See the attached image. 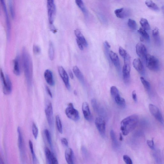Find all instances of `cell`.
<instances>
[{
    "label": "cell",
    "instance_id": "cell-36",
    "mask_svg": "<svg viewBox=\"0 0 164 164\" xmlns=\"http://www.w3.org/2000/svg\"><path fill=\"white\" fill-rule=\"evenodd\" d=\"M29 143L30 151L32 154L33 162L34 163H35L37 161V159L33 149V143L30 140L29 141Z\"/></svg>",
    "mask_w": 164,
    "mask_h": 164
},
{
    "label": "cell",
    "instance_id": "cell-34",
    "mask_svg": "<svg viewBox=\"0 0 164 164\" xmlns=\"http://www.w3.org/2000/svg\"><path fill=\"white\" fill-rule=\"evenodd\" d=\"M140 80L145 89L147 91H149L151 88L150 83L145 80L143 77H140Z\"/></svg>",
    "mask_w": 164,
    "mask_h": 164
},
{
    "label": "cell",
    "instance_id": "cell-20",
    "mask_svg": "<svg viewBox=\"0 0 164 164\" xmlns=\"http://www.w3.org/2000/svg\"><path fill=\"white\" fill-rule=\"evenodd\" d=\"M65 156L66 162L69 164H73L74 155L73 151L71 148H68L65 152Z\"/></svg>",
    "mask_w": 164,
    "mask_h": 164
},
{
    "label": "cell",
    "instance_id": "cell-46",
    "mask_svg": "<svg viewBox=\"0 0 164 164\" xmlns=\"http://www.w3.org/2000/svg\"><path fill=\"white\" fill-rule=\"evenodd\" d=\"M33 50L34 53L36 55L39 54L41 52V48L38 46L36 45L33 46Z\"/></svg>",
    "mask_w": 164,
    "mask_h": 164
},
{
    "label": "cell",
    "instance_id": "cell-50",
    "mask_svg": "<svg viewBox=\"0 0 164 164\" xmlns=\"http://www.w3.org/2000/svg\"><path fill=\"white\" fill-rule=\"evenodd\" d=\"M132 97L133 100L135 102H137V96L135 91H133L132 92Z\"/></svg>",
    "mask_w": 164,
    "mask_h": 164
},
{
    "label": "cell",
    "instance_id": "cell-7",
    "mask_svg": "<svg viewBox=\"0 0 164 164\" xmlns=\"http://www.w3.org/2000/svg\"><path fill=\"white\" fill-rule=\"evenodd\" d=\"M95 124L96 127L102 137L106 136V123L104 120L100 117L95 119Z\"/></svg>",
    "mask_w": 164,
    "mask_h": 164
},
{
    "label": "cell",
    "instance_id": "cell-12",
    "mask_svg": "<svg viewBox=\"0 0 164 164\" xmlns=\"http://www.w3.org/2000/svg\"><path fill=\"white\" fill-rule=\"evenodd\" d=\"M131 66L124 64L123 69V79L126 85H129L131 81Z\"/></svg>",
    "mask_w": 164,
    "mask_h": 164
},
{
    "label": "cell",
    "instance_id": "cell-17",
    "mask_svg": "<svg viewBox=\"0 0 164 164\" xmlns=\"http://www.w3.org/2000/svg\"><path fill=\"white\" fill-rule=\"evenodd\" d=\"M116 16L120 19H123L129 16L130 12L128 9L121 8L117 9L114 11Z\"/></svg>",
    "mask_w": 164,
    "mask_h": 164
},
{
    "label": "cell",
    "instance_id": "cell-30",
    "mask_svg": "<svg viewBox=\"0 0 164 164\" xmlns=\"http://www.w3.org/2000/svg\"><path fill=\"white\" fill-rule=\"evenodd\" d=\"M48 55L51 60H53L54 57V50L53 45L52 42H50L49 44Z\"/></svg>",
    "mask_w": 164,
    "mask_h": 164
},
{
    "label": "cell",
    "instance_id": "cell-9",
    "mask_svg": "<svg viewBox=\"0 0 164 164\" xmlns=\"http://www.w3.org/2000/svg\"><path fill=\"white\" fill-rule=\"evenodd\" d=\"M1 1L2 5L3 6V8L5 14L6 15V27H7V39L8 41L9 42L10 41L11 37V24L10 22V19H9L7 9V8H6V6L4 0H1Z\"/></svg>",
    "mask_w": 164,
    "mask_h": 164
},
{
    "label": "cell",
    "instance_id": "cell-42",
    "mask_svg": "<svg viewBox=\"0 0 164 164\" xmlns=\"http://www.w3.org/2000/svg\"><path fill=\"white\" fill-rule=\"evenodd\" d=\"M9 6H10V12L11 14V16L13 18H14L15 17V12L13 7V4H12V0H9Z\"/></svg>",
    "mask_w": 164,
    "mask_h": 164
},
{
    "label": "cell",
    "instance_id": "cell-28",
    "mask_svg": "<svg viewBox=\"0 0 164 164\" xmlns=\"http://www.w3.org/2000/svg\"><path fill=\"white\" fill-rule=\"evenodd\" d=\"M140 23L142 28L145 30H150V27L149 24L146 19L143 18H141L140 21Z\"/></svg>",
    "mask_w": 164,
    "mask_h": 164
},
{
    "label": "cell",
    "instance_id": "cell-54",
    "mask_svg": "<svg viewBox=\"0 0 164 164\" xmlns=\"http://www.w3.org/2000/svg\"><path fill=\"white\" fill-rule=\"evenodd\" d=\"M104 44L106 45L108 48H110L111 46L109 44V43H108L107 41H105L104 42Z\"/></svg>",
    "mask_w": 164,
    "mask_h": 164
},
{
    "label": "cell",
    "instance_id": "cell-57",
    "mask_svg": "<svg viewBox=\"0 0 164 164\" xmlns=\"http://www.w3.org/2000/svg\"><path fill=\"white\" fill-rule=\"evenodd\" d=\"M162 9L164 13V6H163Z\"/></svg>",
    "mask_w": 164,
    "mask_h": 164
},
{
    "label": "cell",
    "instance_id": "cell-39",
    "mask_svg": "<svg viewBox=\"0 0 164 164\" xmlns=\"http://www.w3.org/2000/svg\"><path fill=\"white\" fill-rule=\"evenodd\" d=\"M110 93L113 98L120 95L118 89L115 86H111L110 89Z\"/></svg>",
    "mask_w": 164,
    "mask_h": 164
},
{
    "label": "cell",
    "instance_id": "cell-47",
    "mask_svg": "<svg viewBox=\"0 0 164 164\" xmlns=\"http://www.w3.org/2000/svg\"><path fill=\"white\" fill-rule=\"evenodd\" d=\"M119 52L120 55L123 57L127 53L126 51L121 47H119Z\"/></svg>",
    "mask_w": 164,
    "mask_h": 164
},
{
    "label": "cell",
    "instance_id": "cell-32",
    "mask_svg": "<svg viewBox=\"0 0 164 164\" xmlns=\"http://www.w3.org/2000/svg\"><path fill=\"white\" fill-rule=\"evenodd\" d=\"M1 81L3 84V93L4 94L5 93L6 90H7V82H6V78H5L3 73L1 69Z\"/></svg>",
    "mask_w": 164,
    "mask_h": 164
},
{
    "label": "cell",
    "instance_id": "cell-16",
    "mask_svg": "<svg viewBox=\"0 0 164 164\" xmlns=\"http://www.w3.org/2000/svg\"><path fill=\"white\" fill-rule=\"evenodd\" d=\"M82 110L85 118L88 121H91L92 117L90 111L89 105L86 102H83L82 105Z\"/></svg>",
    "mask_w": 164,
    "mask_h": 164
},
{
    "label": "cell",
    "instance_id": "cell-23",
    "mask_svg": "<svg viewBox=\"0 0 164 164\" xmlns=\"http://www.w3.org/2000/svg\"><path fill=\"white\" fill-rule=\"evenodd\" d=\"M13 72L15 75H20V70L19 57H17L14 60Z\"/></svg>",
    "mask_w": 164,
    "mask_h": 164
},
{
    "label": "cell",
    "instance_id": "cell-48",
    "mask_svg": "<svg viewBox=\"0 0 164 164\" xmlns=\"http://www.w3.org/2000/svg\"><path fill=\"white\" fill-rule=\"evenodd\" d=\"M147 143L148 146L151 149L154 150V145L153 139L150 140H147Z\"/></svg>",
    "mask_w": 164,
    "mask_h": 164
},
{
    "label": "cell",
    "instance_id": "cell-1",
    "mask_svg": "<svg viewBox=\"0 0 164 164\" xmlns=\"http://www.w3.org/2000/svg\"><path fill=\"white\" fill-rule=\"evenodd\" d=\"M22 60L25 76L28 86H32L33 78V63L28 52L25 48L22 50Z\"/></svg>",
    "mask_w": 164,
    "mask_h": 164
},
{
    "label": "cell",
    "instance_id": "cell-15",
    "mask_svg": "<svg viewBox=\"0 0 164 164\" xmlns=\"http://www.w3.org/2000/svg\"><path fill=\"white\" fill-rule=\"evenodd\" d=\"M18 134V145L20 150L21 155V157L24 156V144L23 137L21 128L19 127H18L17 129Z\"/></svg>",
    "mask_w": 164,
    "mask_h": 164
},
{
    "label": "cell",
    "instance_id": "cell-18",
    "mask_svg": "<svg viewBox=\"0 0 164 164\" xmlns=\"http://www.w3.org/2000/svg\"><path fill=\"white\" fill-rule=\"evenodd\" d=\"M44 77L46 82L49 85L54 86L55 82L53 78V74L51 71L47 69L44 72Z\"/></svg>",
    "mask_w": 164,
    "mask_h": 164
},
{
    "label": "cell",
    "instance_id": "cell-35",
    "mask_svg": "<svg viewBox=\"0 0 164 164\" xmlns=\"http://www.w3.org/2000/svg\"><path fill=\"white\" fill-rule=\"evenodd\" d=\"M44 133L48 144L50 147H52V143L50 132L49 131L48 129H45L44 131Z\"/></svg>",
    "mask_w": 164,
    "mask_h": 164
},
{
    "label": "cell",
    "instance_id": "cell-10",
    "mask_svg": "<svg viewBox=\"0 0 164 164\" xmlns=\"http://www.w3.org/2000/svg\"><path fill=\"white\" fill-rule=\"evenodd\" d=\"M58 71L60 76L65 85L66 88L70 90L71 86L70 84L69 76L66 71L62 66H60L58 67Z\"/></svg>",
    "mask_w": 164,
    "mask_h": 164
},
{
    "label": "cell",
    "instance_id": "cell-55",
    "mask_svg": "<svg viewBox=\"0 0 164 164\" xmlns=\"http://www.w3.org/2000/svg\"><path fill=\"white\" fill-rule=\"evenodd\" d=\"M123 140V138L122 134H121V133H120V141H122Z\"/></svg>",
    "mask_w": 164,
    "mask_h": 164
},
{
    "label": "cell",
    "instance_id": "cell-40",
    "mask_svg": "<svg viewBox=\"0 0 164 164\" xmlns=\"http://www.w3.org/2000/svg\"><path fill=\"white\" fill-rule=\"evenodd\" d=\"M32 131L34 138L35 139H37V138L38 135L39 130L37 127V126L35 124L34 122H33V123Z\"/></svg>",
    "mask_w": 164,
    "mask_h": 164
},
{
    "label": "cell",
    "instance_id": "cell-26",
    "mask_svg": "<svg viewBox=\"0 0 164 164\" xmlns=\"http://www.w3.org/2000/svg\"><path fill=\"white\" fill-rule=\"evenodd\" d=\"M6 82H7V88L4 94L8 95L10 94L12 91V84L10 77H9L8 75H6Z\"/></svg>",
    "mask_w": 164,
    "mask_h": 164
},
{
    "label": "cell",
    "instance_id": "cell-45",
    "mask_svg": "<svg viewBox=\"0 0 164 164\" xmlns=\"http://www.w3.org/2000/svg\"><path fill=\"white\" fill-rule=\"evenodd\" d=\"M104 47L105 55H106L108 61H109V62H110V59L109 56L110 51H109V49L110 48L107 47V46L104 44Z\"/></svg>",
    "mask_w": 164,
    "mask_h": 164
},
{
    "label": "cell",
    "instance_id": "cell-37",
    "mask_svg": "<svg viewBox=\"0 0 164 164\" xmlns=\"http://www.w3.org/2000/svg\"><path fill=\"white\" fill-rule=\"evenodd\" d=\"M128 25L129 28L132 30H136L137 28V24L134 20L129 19Z\"/></svg>",
    "mask_w": 164,
    "mask_h": 164
},
{
    "label": "cell",
    "instance_id": "cell-49",
    "mask_svg": "<svg viewBox=\"0 0 164 164\" xmlns=\"http://www.w3.org/2000/svg\"><path fill=\"white\" fill-rule=\"evenodd\" d=\"M61 142L62 144L64 146L68 147L69 146V142L66 138H62L61 139Z\"/></svg>",
    "mask_w": 164,
    "mask_h": 164
},
{
    "label": "cell",
    "instance_id": "cell-22",
    "mask_svg": "<svg viewBox=\"0 0 164 164\" xmlns=\"http://www.w3.org/2000/svg\"><path fill=\"white\" fill-rule=\"evenodd\" d=\"M73 71L74 74L77 78L79 80L82 84L84 83V79L82 74L80 72L78 67L76 66H74L73 68Z\"/></svg>",
    "mask_w": 164,
    "mask_h": 164
},
{
    "label": "cell",
    "instance_id": "cell-25",
    "mask_svg": "<svg viewBox=\"0 0 164 164\" xmlns=\"http://www.w3.org/2000/svg\"><path fill=\"white\" fill-rule=\"evenodd\" d=\"M145 5L151 10L155 11H159V8L158 6L152 0H147L145 2Z\"/></svg>",
    "mask_w": 164,
    "mask_h": 164
},
{
    "label": "cell",
    "instance_id": "cell-2",
    "mask_svg": "<svg viewBox=\"0 0 164 164\" xmlns=\"http://www.w3.org/2000/svg\"><path fill=\"white\" fill-rule=\"evenodd\" d=\"M138 119V116L137 115L133 114L122 120L120 123V130L123 135H127L136 127Z\"/></svg>",
    "mask_w": 164,
    "mask_h": 164
},
{
    "label": "cell",
    "instance_id": "cell-53",
    "mask_svg": "<svg viewBox=\"0 0 164 164\" xmlns=\"http://www.w3.org/2000/svg\"><path fill=\"white\" fill-rule=\"evenodd\" d=\"M69 73L70 78L71 79H73L74 77L72 71H71V70H69Z\"/></svg>",
    "mask_w": 164,
    "mask_h": 164
},
{
    "label": "cell",
    "instance_id": "cell-33",
    "mask_svg": "<svg viewBox=\"0 0 164 164\" xmlns=\"http://www.w3.org/2000/svg\"><path fill=\"white\" fill-rule=\"evenodd\" d=\"M76 5L80 9V10L85 14H86V12L85 6L83 4L82 0H75Z\"/></svg>",
    "mask_w": 164,
    "mask_h": 164
},
{
    "label": "cell",
    "instance_id": "cell-51",
    "mask_svg": "<svg viewBox=\"0 0 164 164\" xmlns=\"http://www.w3.org/2000/svg\"><path fill=\"white\" fill-rule=\"evenodd\" d=\"M76 42L77 45L79 47V48L80 50L82 51L83 49V45L82 44V43L80 42L79 40L76 39Z\"/></svg>",
    "mask_w": 164,
    "mask_h": 164
},
{
    "label": "cell",
    "instance_id": "cell-27",
    "mask_svg": "<svg viewBox=\"0 0 164 164\" xmlns=\"http://www.w3.org/2000/svg\"><path fill=\"white\" fill-rule=\"evenodd\" d=\"M114 100L116 103L119 106L125 108L126 106V102L125 99L121 98L119 95L114 98Z\"/></svg>",
    "mask_w": 164,
    "mask_h": 164
},
{
    "label": "cell",
    "instance_id": "cell-3",
    "mask_svg": "<svg viewBox=\"0 0 164 164\" xmlns=\"http://www.w3.org/2000/svg\"><path fill=\"white\" fill-rule=\"evenodd\" d=\"M147 67L151 71H157L159 69V62L153 55L147 54L145 58Z\"/></svg>",
    "mask_w": 164,
    "mask_h": 164
},
{
    "label": "cell",
    "instance_id": "cell-31",
    "mask_svg": "<svg viewBox=\"0 0 164 164\" xmlns=\"http://www.w3.org/2000/svg\"><path fill=\"white\" fill-rule=\"evenodd\" d=\"M138 32L140 34L142 38L147 40V41H149L150 40V36L146 31V30L142 28H140L138 30Z\"/></svg>",
    "mask_w": 164,
    "mask_h": 164
},
{
    "label": "cell",
    "instance_id": "cell-19",
    "mask_svg": "<svg viewBox=\"0 0 164 164\" xmlns=\"http://www.w3.org/2000/svg\"><path fill=\"white\" fill-rule=\"evenodd\" d=\"M133 66L138 72L140 74L143 73L144 69L143 64L140 59L136 58L133 62Z\"/></svg>",
    "mask_w": 164,
    "mask_h": 164
},
{
    "label": "cell",
    "instance_id": "cell-29",
    "mask_svg": "<svg viewBox=\"0 0 164 164\" xmlns=\"http://www.w3.org/2000/svg\"><path fill=\"white\" fill-rule=\"evenodd\" d=\"M55 122H56L58 131L61 134H62L63 132V126L59 116L57 115L55 117Z\"/></svg>",
    "mask_w": 164,
    "mask_h": 164
},
{
    "label": "cell",
    "instance_id": "cell-44",
    "mask_svg": "<svg viewBox=\"0 0 164 164\" xmlns=\"http://www.w3.org/2000/svg\"><path fill=\"white\" fill-rule=\"evenodd\" d=\"M91 103L93 108L96 112L98 111V106L96 100L95 99H93L91 100Z\"/></svg>",
    "mask_w": 164,
    "mask_h": 164
},
{
    "label": "cell",
    "instance_id": "cell-52",
    "mask_svg": "<svg viewBox=\"0 0 164 164\" xmlns=\"http://www.w3.org/2000/svg\"><path fill=\"white\" fill-rule=\"evenodd\" d=\"M46 91H47L48 94L49 95V96H50V97L51 98H52L53 95H52V92H51V89H49V88L48 87V86H46Z\"/></svg>",
    "mask_w": 164,
    "mask_h": 164
},
{
    "label": "cell",
    "instance_id": "cell-4",
    "mask_svg": "<svg viewBox=\"0 0 164 164\" xmlns=\"http://www.w3.org/2000/svg\"><path fill=\"white\" fill-rule=\"evenodd\" d=\"M65 113L67 117L74 121H77L80 119L78 111L74 108L72 103H70L65 110Z\"/></svg>",
    "mask_w": 164,
    "mask_h": 164
},
{
    "label": "cell",
    "instance_id": "cell-38",
    "mask_svg": "<svg viewBox=\"0 0 164 164\" xmlns=\"http://www.w3.org/2000/svg\"><path fill=\"white\" fill-rule=\"evenodd\" d=\"M110 137L114 146L117 147L118 146V143L116 137V136L114 131L111 130L110 132Z\"/></svg>",
    "mask_w": 164,
    "mask_h": 164
},
{
    "label": "cell",
    "instance_id": "cell-13",
    "mask_svg": "<svg viewBox=\"0 0 164 164\" xmlns=\"http://www.w3.org/2000/svg\"><path fill=\"white\" fill-rule=\"evenodd\" d=\"M45 152L47 162L48 164H58V161L56 157L48 147H46L45 148Z\"/></svg>",
    "mask_w": 164,
    "mask_h": 164
},
{
    "label": "cell",
    "instance_id": "cell-5",
    "mask_svg": "<svg viewBox=\"0 0 164 164\" xmlns=\"http://www.w3.org/2000/svg\"><path fill=\"white\" fill-rule=\"evenodd\" d=\"M47 8L49 24L53 26L56 11L54 0H47Z\"/></svg>",
    "mask_w": 164,
    "mask_h": 164
},
{
    "label": "cell",
    "instance_id": "cell-8",
    "mask_svg": "<svg viewBox=\"0 0 164 164\" xmlns=\"http://www.w3.org/2000/svg\"><path fill=\"white\" fill-rule=\"evenodd\" d=\"M149 110L151 113L160 122L163 124L164 120L162 114L158 108L155 105L150 104L149 106Z\"/></svg>",
    "mask_w": 164,
    "mask_h": 164
},
{
    "label": "cell",
    "instance_id": "cell-14",
    "mask_svg": "<svg viewBox=\"0 0 164 164\" xmlns=\"http://www.w3.org/2000/svg\"><path fill=\"white\" fill-rule=\"evenodd\" d=\"M136 52L138 56L141 58H145L147 55L146 47L141 43H139L136 46Z\"/></svg>",
    "mask_w": 164,
    "mask_h": 164
},
{
    "label": "cell",
    "instance_id": "cell-11",
    "mask_svg": "<svg viewBox=\"0 0 164 164\" xmlns=\"http://www.w3.org/2000/svg\"><path fill=\"white\" fill-rule=\"evenodd\" d=\"M109 56L110 60L112 61L114 66H115L117 72L120 73L121 71V66L120 64V60L117 55L112 51L109 53Z\"/></svg>",
    "mask_w": 164,
    "mask_h": 164
},
{
    "label": "cell",
    "instance_id": "cell-56",
    "mask_svg": "<svg viewBox=\"0 0 164 164\" xmlns=\"http://www.w3.org/2000/svg\"><path fill=\"white\" fill-rule=\"evenodd\" d=\"M74 94H75V95H77V92H76V91H74Z\"/></svg>",
    "mask_w": 164,
    "mask_h": 164
},
{
    "label": "cell",
    "instance_id": "cell-24",
    "mask_svg": "<svg viewBox=\"0 0 164 164\" xmlns=\"http://www.w3.org/2000/svg\"><path fill=\"white\" fill-rule=\"evenodd\" d=\"M152 35L155 43L157 45L161 44V39L159 35V30L157 28H155L152 31Z\"/></svg>",
    "mask_w": 164,
    "mask_h": 164
},
{
    "label": "cell",
    "instance_id": "cell-43",
    "mask_svg": "<svg viewBox=\"0 0 164 164\" xmlns=\"http://www.w3.org/2000/svg\"><path fill=\"white\" fill-rule=\"evenodd\" d=\"M123 160L127 164H132L131 159L128 156L125 155L123 157Z\"/></svg>",
    "mask_w": 164,
    "mask_h": 164
},
{
    "label": "cell",
    "instance_id": "cell-41",
    "mask_svg": "<svg viewBox=\"0 0 164 164\" xmlns=\"http://www.w3.org/2000/svg\"><path fill=\"white\" fill-rule=\"evenodd\" d=\"M123 58L124 59L125 64L131 66V57L129 54L127 53Z\"/></svg>",
    "mask_w": 164,
    "mask_h": 164
},
{
    "label": "cell",
    "instance_id": "cell-21",
    "mask_svg": "<svg viewBox=\"0 0 164 164\" xmlns=\"http://www.w3.org/2000/svg\"><path fill=\"white\" fill-rule=\"evenodd\" d=\"M75 33L77 39L82 43L83 46L87 47L88 46V43L81 32L79 30H76L75 31Z\"/></svg>",
    "mask_w": 164,
    "mask_h": 164
},
{
    "label": "cell",
    "instance_id": "cell-6",
    "mask_svg": "<svg viewBox=\"0 0 164 164\" xmlns=\"http://www.w3.org/2000/svg\"><path fill=\"white\" fill-rule=\"evenodd\" d=\"M45 113L48 125L52 127L54 125L53 109L52 104L50 101H48L46 104Z\"/></svg>",
    "mask_w": 164,
    "mask_h": 164
}]
</instances>
